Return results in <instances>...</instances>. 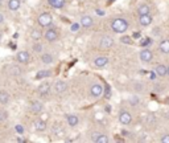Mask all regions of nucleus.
Instances as JSON below:
<instances>
[{
    "instance_id": "f257e3e1",
    "label": "nucleus",
    "mask_w": 169,
    "mask_h": 143,
    "mask_svg": "<svg viewBox=\"0 0 169 143\" xmlns=\"http://www.w3.org/2000/svg\"><path fill=\"white\" fill-rule=\"evenodd\" d=\"M128 26H130V24H128L127 20L124 19H115L114 21L111 23V29L114 31L115 33H124L125 31L128 29Z\"/></svg>"
},
{
    "instance_id": "f03ea898",
    "label": "nucleus",
    "mask_w": 169,
    "mask_h": 143,
    "mask_svg": "<svg viewBox=\"0 0 169 143\" xmlns=\"http://www.w3.org/2000/svg\"><path fill=\"white\" fill-rule=\"evenodd\" d=\"M52 15L50 13H48V12H44V13H41V15L38 16V19H37V21H38V24L41 25V26H49L52 24Z\"/></svg>"
},
{
    "instance_id": "7ed1b4c3",
    "label": "nucleus",
    "mask_w": 169,
    "mask_h": 143,
    "mask_svg": "<svg viewBox=\"0 0 169 143\" xmlns=\"http://www.w3.org/2000/svg\"><path fill=\"white\" fill-rule=\"evenodd\" d=\"M119 121H120L122 125H130L132 122V115L130 111L127 110H123L120 111V114H119Z\"/></svg>"
},
{
    "instance_id": "20e7f679",
    "label": "nucleus",
    "mask_w": 169,
    "mask_h": 143,
    "mask_svg": "<svg viewBox=\"0 0 169 143\" xmlns=\"http://www.w3.org/2000/svg\"><path fill=\"white\" fill-rule=\"evenodd\" d=\"M152 58H153V53H152V51H149L148 48H145V49H143V51L140 52V60L143 62H145V64L151 62Z\"/></svg>"
},
{
    "instance_id": "39448f33",
    "label": "nucleus",
    "mask_w": 169,
    "mask_h": 143,
    "mask_svg": "<svg viewBox=\"0 0 169 143\" xmlns=\"http://www.w3.org/2000/svg\"><path fill=\"white\" fill-rule=\"evenodd\" d=\"M90 94H91V97H94V98H99L103 94V88H102V85L94 84L90 88Z\"/></svg>"
},
{
    "instance_id": "423d86ee",
    "label": "nucleus",
    "mask_w": 169,
    "mask_h": 143,
    "mask_svg": "<svg viewBox=\"0 0 169 143\" xmlns=\"http://www.w3.org/2000/svg\"><path fill=\"white\" fill-rule=\"evenodd\" d=\"M99 45H101V48H103V49L111 48V46L114 45V39L110 37V36H103V37L101 39V42H99Z\"/></svg>"
},
{
    "instance_id": "0eeeda50",
    "label": "nucleus",
    "mask_w": 169,
    "mask_h": 143,
    "mask_svg": "<svg viewBox=\"0 0 169 143\" xmlns=\"http://www.w3.org/2000/svg\"><path fill=\"white\" fill-rule=\"evenodd\" d=\"M45 39L48 40L49 42H53V41H57L58 40V32L56 31L54 28H50L45 32Z\"/></svg>"
},
{
    "instance_id": "6e6552de",
    "label": "nucleus",
    "mask_w": 169,
    "mask_h": 143,
    "mask_svg": "<svg viewBox=\"0 0 169 143\" xmlns=\"http://www.w3.org/2000/svg\"><path fill=\"white\" fill-rule=\"evenodd\" d=\"M37 92L40 95H48L49 93H50V84H49V82H42V84L38 86Z\"/></svg>"
},
{
    "instance_id": "1a4fd4ad",
    "label": "nucleus",
    "mask_w": 169,
    "mask_h": 143,
    "mask_svg": "<svg viewBox=\"0 0 169 143\" xmlns=\"http://www.w3.org/2000/svg\"><path fill=\"white\" fill-rule=\"evenodd\" d=\"M29 58H31V56H29V53L26 51H21L17 53V61L20 64H26V62H29Z\"/></svg>"
},
{
    "instance_id": "9d476101",
    "label": "nucleus",
    "mask_w": 169,
    "mask_h": 143,
    "mask_svg": "<svg viewBox=\"0 0 169 143\" xmlns=\"http://www.w3.org/2000/svg\"><path fill=\"white\" fill-rule=\"evenodd\" d=\"M66 89H68V84H66L65 81H58V82H56V85H54L56 93H58V94H62V93L66 92Z\"/></svg>"
},
{
    "instance_id": "9b49d317",
    "label": "nucleus",
    "mask_w": 169,
    "mask_h": 143,
    "mask_svg": "<svg viewBox=\"0 0 169 143\" xmlns=\"http://www.w3.org/2000/svg\"><path fill=\"white\" fill-rule=\"evenodd\" d=\"M108 60L107 57H104V56H101V57H97L94 60V65L97 66V68H103V66H106L108 64Z\"/></svg>"
},
{
    "instance_id": "f8f14e48",
    "label": "nucleus",
    "mask_w": 169,
    "mask_h": 143,
    "mask_svg": "<svg viewBox=\"0 0 169 143\" xmlns=\"http://www.w3.org/2000/svg\"><path fill=\"white\" fill-rule=\"evenodd\" d=\"M152 16L148 13V15H140V17H139V23H140L143 26H148L152 23Z\"/></svg>"
},
{
    "instance_id": "ddd939ff",
    "label": "nucleus",
    "mask_w": 169,
    "mask_h": 143,
    "mask_svg": "<svg viewBox=\"0 0 169 143\" xmlns=\"http://www.w3.org/2000/svg\"><path fill=\"white\" fill-rule=\"evenodd\" d=\"M92 23H94V20H92L91 16L85 15V16H82L81 17V25L85 26V28H90V26L92 25Z\"/></svg>"
},
{
    "instance_id": "4468645a",
    "label": "nucleus",
    "mask_w": 169,
    "mask_h": 143,
    "mask_svg": "<svg viewBox=\"0 0 169 143\" xmlns=\"http://www.w3.org/2000/svg\"><path fill=\"white\" fill-rule=\"evenodd\" d=\"M66 119H68V125L71 126V127H75V126L79 123V118L75 114H68Z\"/></svg>"
},
{
    "instance_id": "2eb2a0df",
    "label": "nucleus",
    "mask_w": 169,
    "mask_h": 143,
    "mask_svg": "<svg viewBox=\"0 0 169 143\" xmlns=\"http://www.w3.org/2000/svg\"><path fill=\"white\" fill-rule=\"evenodd\" d=\"M48 3H49V5L50 7H53V8L61 9V8H64L66 0H48Z\"/></svg>"
},
{
    "instance_id": "dca6fc26",
    "label": "nucleus",
    "mask_w": 169,
    "mask_h": 143,
    "mask_svg": "<svg viewBox=\"0 0 169 143\" xmlns=\"http://www.w3.org/2000/svg\"><path fill=\"white\" fill-rule=\"evenodd\" d=\"M167 70H168V66H165V65H157L155 68V73H156V76H158V77H165L167 76Z\"/></svg>"
},
{
    "instance_id": "f3484780",
    "label": "nucleus",
    "mask_w": 169,
    "mask_h": 143,
    "mask_svg": "<svg viewBox=\"0 0 169 143\" xmlns=\"http://www.w3.org/2000/svg\"><path fill=\"white\" fill-rule=\"evenodd\" d=\"M31 110L35 113V114H38V113H41V111H42V104H41V102H38V101L32 102Z\"/></svg>"
},
{
    "instance_id": "a211bd4d",
    "label": "nucleus",
    "mask_w": 169,
    "mask_h": 143,
    "mask_svg": "<svg viewBox=\"0 0 169 143\" xmlns=\"http://www.w3.org/2000/svg\"><path fill=\"white\" fill-rule=\"evenodd\" d=\"M160 51H161V53H164V54H168L169 53V40L168 39H165V40H163V41L160 42Z\"/></svg>"
},
{
    "instance_id": "6ab92c4d",
    "label": "nucleus",
    "mask_w": 169,
    "mask_h": 143,
    "mask_svg": "<svg viewBox=\"0 0 169 143\" xmlns=\"http://www.w3.org/2000/svg\"><path fill=\"white\" fill-rule=\"evenodd\" d=\"M8 70H9V74H11V76H15V77H16V76H20V74H21V68H20V66H17V65H11V66H9V68H8Z\"/></svg>"
},
{
    "instance_id": "aec40b11",
    "label": "nucleus",
    "mask_w": 169,
    "mask_h": 143,
    "mask_svg": "<svg viewBox=\"0 0 169 143\" xmlns=\"http://www.w3.org/2000/svg\"><path fill=\"white\" fill-rule=\"evenodd\" d=\"M20 5H21V2H20V0H9L8 2V8L11 9V11H17L20 8Z\"/></svg>"
},
{
    "instance_id": "412c9836",
    "label": "nucleus",
    "mask_w": 169,
    "mask_h": 143,
    "mask_svg": "<svg viewBox=\"0 0 169 143\" xmlns=\"http://www.w3.org/2000/svg\"><path fill=\"white\" fill-rule=\"evenodd\" d=\"M35 127L37 131H45L46 130V122L42 121V119H38V121L35 122Z\"/></svg>"
},
{
    "instance_id": "4be33fe9",
    "label": "nucleus",
    "mask_w": 169,
    "mask_h": 143,
    "mask_svg": "<svg viewBox=\"0 0 169 143\" xmlns=\"http://www.w3.org/2000/svg\"><path fill=\"white\" fill-rule=\"evenodd\" d=\"M149 12H151V8H149V5H148V4L139 5V8H137V13H139V15H148Z\"/></svg>"
},
{
    "instance_id": "5701e85b",
    "label": "nucleus",
    "mask_w": 169,
    "mask_h": 143,
    "mask_svg": "<svg viewBox=\"0 0 169 143\" xmlns=\"http://www.w3.org/2000/svg\"><path fill=\"white\" fill-rule=\"evenodd\" d=\"M8 101H9V94H8V92L2 90V92H0V104L5 105V104H8Z\"/></svg>"
},
{
    "instance_id": "b1692460",
    "label": "nucleus",
    "mask_w": 169,
    "mask_h": 143,
    "mask_svg": "<svg viewBox=\"0 0 169 143\" xmlns=\"http://www.w3.org/2000/svg\"><path fill=\"white\" fill-rule=\"evenodd\" d=\"M41 61L44 62V64H52L53 62V56L50 53H44V54L41 56Z\"/></svg>"
},
{
    "instance_id": "393cba45",
    "label": "nucleus",
    "mask_w": 169,
    "mask_h": 143,
    "mask_svg": "<svg viewBox=\"0 0 169 143\" xmlns=\"http://www.w3.org/2000/svg\"><path fill=\"white\" fill-rule=\"evenodd\" d=\"M31 37L33 39V40H40L42 37V33H41V31L40 29H32V32H31Z\"/></svg>"
},
{
    "instance_id": "a878e982",
    "label": "nucleus",
    "mask_w": 169,
    "mask_h": 143,
    "mask_svg": "<svg viewBox=\"0 0 169 143\" xmlns=\"http://www.w3.org/2000/svg\"><path fill=\"white\" fill-rule=\"evenodd\" d=\"M52 73H50V70H40L37 74H36V78L37 79H41V78H46V77H49Z\"/></svg>"
},
{
    "instance_id": "bb28decb",
    "label": "nucleus",
    "mask_w": 169,
    "mask_h": 143,
    "mask_svg": "<svg viewBox=\"0 0 169 143\" xmlns=\"http://www.w3.org/2000/svg\"><path fill=\"white\" fill-rule=\"evenodd\" d=\"M53 132H54V134L57 135V137H64V135H65V131L62 130L61 126H59V125H56L54 127H53Z\"/></svg>"
},
{
    "instance_id": "cd10ccee",
    "label": "nucleus",
    "mask_w": 169,
    "mask_h": 143,
    "mask_svg": "<svg viewBox=\"0 0 169 143\" xmlns=\"http://www.w3.org/2000/svg\"><path fill=\"white\" fill-rule=\"evenodd\" d=\"M95 142L97 143H107L108 142V137L107 135H104V134H99L98 138L95 139Z\"/></svg>"
},
{
    "instance_id": "c85d7f7f",
    "label": "nucleus",
    "mask_w": 169,
    "mask_h": 143,
    "mask_svg": "<svg viewBox=\"0 0 169 143\" xmlns=\"http://www.w3.org/2000/svg\"><path fill=\"white\" fill-rule=\"evenodd\" d=\"M33 51L36 53H41L42 52V45L40 44V42H36V44H33Z\"/></svg>"
},
{
    "instance_id": "c756f323",
    "label": "nucleus",
    "mask_w": 169,
    "mask_h": 143,
    "mask_svg": "<svg viewBox=\"0 0 169 143\" xmlns=\"http://www.w3.org/2000/svg\"><path fill=\"white\" fill-rule=\"evenodd\" d=\"M122 40V42H123V44H131V37H128V36H123V37L120 39Z\"/></svg>"
},
{
    "instance_id": "7c9ffc66",
    "label": "nucleus",
    "mask_w": 169,
    "mask_h": 143,
    "mask_svg": "<svg viewBox=\"0 0 169 143\" xmlns=\"http://www.w3.org/2000/svg\"><path fill=\"white\" fill-rule=\"evenodd\" d=\"M15 130L19 132V134H23L24 132V127H23L21 125H16V127H15Z\"/></svg>"
},
{
    "instance_id": "2f4dec72",
    "label": "nucleus",
    "mask_w": 169,
    "mask_h": 143,
    "mask_svg": "<svg viewBox=\"0 0 169 143\" xmlns=\"http://www.w3.org/2000/svg\"><path fill=\"white\" fill-rule=\"evenodd\" d=\"M137 104H139V98L136 97V95H134V97L131 98V105L135 106V105H137Z\"/></svg>"
},
{
    "instance_id": "473e14b6",
    "label": "nucleus",
    "mask_w": 169,
    "mask_h": 143,
    "mask_svg": "<svg viewBox=\"0 0 169 143\" xmlns=\"http://www.w3.org/2000/svg\"><path fill=\"white\" fill-rule=\"evenodd\" d=\"M161 143H169V134H165L161 137Z\"/></svg>"
},
{
    "instance_id": "72a5a7b5",
    "label": "nucleus",
    "mask_w": 169,
    "mask_h": 143,
    "mask_svg": "<svg viewBox=\"0 0 169 143\" xmlns=\"http://www.w3.org/2000/svg\"><path fill=\"white\" fill-rule=\"evenodd\" d=\"M151 42H152V40H151V39H144V41L141 42V45H143V46H147V45H149Z\"/></svg>"
},
{
    "instance_id": "f704fd0d",
    "label": "nucleus",
    "mask_w": 169,
    "mask_h": 143,
    "mask_svg": "<svg viewBox=\"0 0 169 143\" xmlns=\"http://www.w3.org/2000/svg\"><path fill=\"white\" fill-rule=\"evenodd\" d=\"M79 29V24H73L71 25V32H78Z\"/></svg>"
},
{
    "instance_id": "c9c22d12",
    "label": "nucleus",
    "mask_w": 169,
    "mask_h": 143,
    "mask_svg": "<svg viewBox=\"0 0 169 143\" xmlns=\"http://www.w3.org/2000/svg\"><path fill=\"white\" fill-rule=\"evenodd\" d=\"M101 134V132H92V135H91V141L92 142H95V139L98 138V135Z\"/></svg>"
},
{
    "instance_id": "e433bc0d",
    "label": "nucleus",
    "mask_w": 169,
    "mask_h": 143,
    "mask_svg": "<svg viewBox=\"0 0 169 143\" xmlns=\"http://www.w3.org/2000/svg\"><path fill=\"white\" fill-rule=\"evenodd\" d=\"M7 117H8V115H7V111H3L2 114H0V121H3V119H7Z\"/></svg>"
},
{
    "instance_id": "4c0bfd02",
    "label": "nucleus",
    "mask_w": 169,
    "mask_h": 143,
    "mask_svg": "<svg viewBox=\"0 0 169 143\" xmlns=\"http://www.w3.org/2000/svg\"><path fill=\"white\" fill-rule=\"evenodd\" d=\"M3 21H4V16H3V15H2V13H0V24H2V23H3Z\"/></svg>"
},
{
    "instance_id": "58836bf2",
    "label": "nucleus",
    "mask_w": 169,
    "mask_h": 143,
    "mask_svg": "<svg viewBox=\"0 0 169 143\" xmlns=\"http://www.w3.org/2000/svg\"><path fill=\"white\" fill-rule=\"evenodd\" d=\"M17 142H25V139H23V138H17Z\"/></svg>"
},
{
    "instance_id": "ea45409f",
    "label": "nucleus",
    "mask_w": 169,
    "mask_h": 143,
    "mask_svg": "<svg viewBox=\"0 0 169 143\" xmlns=\"http://www.w3.org/2000/svg\"><path fill=\"white\" fill-rule=\"evenodd\" d=\"M167 76H169V66H168V70H167Z\"/></svg>"
},
{
    "instance_id": "a19ab883",
    "label": "nucleus",
    "mask_w": 169,
    "mask_h": 143,
    "mask_svg": "<svg viewBox=\"0 0 169 143\" xmlns=\"http://www.w3.org/2000/svg\"><path fill=\"white\" fill-rule=\"evenodd\" d=\"M112 2H114V0H108V4H111V3H112Z\"/></svg>"
},
{
    "instance_id": "79ce46f5",
    "label": "nucleus",
    "mask_w": 169,
    "mask_h": 143,
    "mask_svg": "<svg viewBox=\"0 0 169 143\" xmlns=\"http://www.w3.org/2000/svg\"><path fill=\"white\" fill-rule=\"evenodd\" d=\"M2 3H3V0H0V4H2Z\"/></svg>"
},
{
    "instance_id": "37998d69",
    "label": "nucleus",
    "mask_w": 169,
    "mask_h": 143,
    "mask_svg": "<svg viewBox=\"0 0 169 143\" xmlns=\"http://www.w3.org/2000/svg\"><path fill=\"white\" fill-rule=\"evenodd\" d=\"M0 39H2V35H0Z\"/></svg>"
}]
</instances>
